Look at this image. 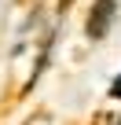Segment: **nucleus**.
I'll list each match as a JSON object with an SVG mask.
<instances>
[{
    "label": "nucleus",
    "instance_id": "obj_1",
    "mask_svg": "<svg viewBox=\"0 0 121 125\" xmlns=\"http://www.w3.org/2000/svg\"><path fill=\"white\" fill-rule=\"evenodd\" d=\"M110 22H114V0H99V4L92 8V15H88V37L92 41L106 37Z\"/></svg>",
    "mask_w": 121,
    "mask_h": 125
},
{
    "label": "nucleus",
    "instance_id": "obj_2",
    "mask_svg": "<svg viewBox=\"0 0 121 125\" xmlns=\"http://www.w3.org/2000/svg\"><path fill=\"white\" fill-rule=\"evenodd\" d=\"M110 96H114V99H121V77H117V81L110 85Z\"/></svg>",
    "mask_w": 121,
    "mask_h": 125
},
{
    "label": "nucleus",
    "instance_id": "obj_3",
    "mask_svg": "<svg viewBox=\"0 0 121 125\" xmlns=\"http://www.w3.org/2000/svg\"><path fill=\"white\" fill-rule=\"evenodd\" d=\"M117 125H121V121H117Z\"/></svg>",
    "mask_w": 121,
    "mask_h": 125
}]
</instances>
